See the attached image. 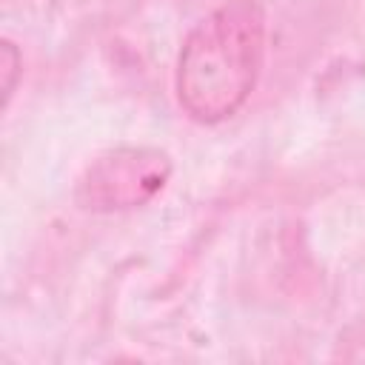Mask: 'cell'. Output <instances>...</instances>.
<instances>
[{"label": "cell", "mask_w": 365, "mask_h": 365, "mask_svg": "<svg viewBox=\"0 0 365 365\" xmlns=\"http://www.w3.org/2000/svg\"><path fill=\"white\" fill-rule=\"evenodd\" d=\"M265 57V9L259 0H225L185 37L177 57V100L205 125L237 114L257 86Z\"/></svg>", "instance_id": "obj_1"}, {"label": "cell", "mask_w": 365, "mask_h": 365, "mask_svg": "<svg viewBox=\"0 0 365 365\" xmlns=\"http://www.w3.org/2000/svg\"><path fill=\"white\" fill-rule=\"evenodd\" d=\"M171 177V157L151 145H120L88 163L77 202L88 211H128L151 202Z\"/></svg>", "instance_id": "obj_2"}, {"label": "cell", "mask_w": 365, "mask_h": 365, "mask_svg": "<svg viewBox=\"0 0 365 365\" xmlns=\"http://www.w3.org/2000/svg\"><path fill=\"white\" fill-rule=\"evenodd\" d=\"M3 68H6V83H3V103H9L11 88H14V74L20 68V54L14 48V43H3Z\"/></svg>", "instance_id": "obj_3"}]
</instances>
